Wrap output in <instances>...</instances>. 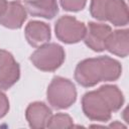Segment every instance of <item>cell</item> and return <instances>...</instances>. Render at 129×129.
I'll return each mask as SVG.
<instances>
[{
	"label": "cell",
	"mask_w": 129,
	"mask_h": 129,
	"mask_svg": "<svg viewBox=\"0 0 129 129\" xmlns=\"http://www.w3.org/2000/svg\"><path fill=\"white\" fill-rule=\"evenodd\" d=\"M61 7L66 11L78 12L85 8L87 0H59Z\"/></svg>",
	"instance_id": "cell-15"
},
{
	"label": "cell",
	"mask_w": 129,
	"mask_h": 129,
	"mask_svg": "<svg viewBox=\"0 0 129 129\" xmlns=\"http://www.w3.org/2000/svg\"><path fill=\"white\" fill-rule=\"evenodd\" d=\"M9 111V100L7 96L0 91V119L3 118Z\"/></svg>",
	"instance_id": "cell-16"
},
{
	"label": "cell",
	"mask_w": 129,
	"mask_h": 129,
	"mask_svg": "<svg viewBox=\"0 0 129 129\" xmlns=\"http://www.w3.org/2000/svg\"><path fill=\"white\" fill-rule=\"evenodd\" d=\"M27 18V11L19 1H10L0 15V24L9 29L20 28Z\"/></svg>",
	"instance_id": "cell-9"
},
{
	"label": "cell",
	"mask_w": 129,
	"mask_h": 129,
	"mask_svg": "<svg viewBox=\"0 0 129 129\" xmlns=\"http://www.w3.org/2000/svg\"><path fill=\"white\" fill-rule=\"evenodd\" d=\"M111 32L112 28L108 24L89 22L84 41L89 48L94 51L100 52L105 50V41Z\"/></svg>",
	"instance_id": "cell-7"
},
{
	"label": "cell",
	"mask_w": 129,
	"mask_h": 129,
	"mask_svg": "<svg viewBox=\"0 0 129 129\" xmlns=\"http://www.w3.org/2000/svg\"><path fill=\"white\" fill-rule=\"evenodd\" d=\"M51 115V110L43 102L30 103L25 111V118L28 125L33 129L45 128Z\"/></svg>",
	"instance_id": "cell-10"
},
{
	"label": "cell",
	"mask_w": 129,
	"mask_h": 129,
	"mask_svg": "<svg viewBox=\"0 0 129 129\" xmlns=\"http://www.w3.org/2000/svg\"><path fill=\"white\" fill-rule=\"evenodd\" d=\"M122 74L121 63L107 55L81 60L75 70V80L85 88L94 87L100 82H113Z\"/></svg>",
	"instance_id": "cell-2"
},
{
	"label": "cell",
	"mask_w": 129,
	"mask_h": 129,
	"mask_svg": "<svg viewBox=\"0 0 129 129\" xmlns=\"http://www.w3.org/2000/svg\"><path fill=\"white\" fill-rule=\"evenodd\" d=\"M66 52L61 45L46 42L33 51L30 55L32 64L42 72H54L64 61Z\"/></svg>",
	"instance_id": "cell-4"
},
{
	"label": "cell",
	"mask_w": 129,
	"mask_h": 129,
	"mask_svg": "<svg viewBox=\"0 0 129 129\" xmlns=\"http://www.w3.org/2000/svg\"><path fill=\"white\" fill-rule=\"evenodd\" d=\"M73 126H74V121L72 117L64 113L51 115L46 125L47 128H71Z\"/></svg>",
	"instance_id": "cell-14"
},
{
	"label": "cell",
	"mask_w": 129,
	"mask_h": 129,
	"mask_svg": "<svg viewBox=\"0 0 129 129\" xmlns=\"http://www.w3.org/2000/svg\"><path fill=\"white\" fill-rule=\"evenodd\" d=\"M7 4H8L7 0H0V15H1V14L4 12V10L6 9Z\"/></svg>",
	"instance_id": "cell-17"
},
{
	"label": "cell",
	"mask_w": 129,
	"mask_h": 129,
	"mask_svg": "<svg viewBox=\"0 0 129 129\" xmlns=\"http://www.w3.org/2000/svg\"><path fill=\"white\" fill-rule=\"evenodd\" d=\"M46 99L53 109H68L77 100L76 86L69 79L58 76L53 77L47 87Z\"/></svg>",
	"instance_id": "cell-3"
},
{
	"label": "cell",
	"mask_w": 129,
	"mask_h": 129,
	"mask_svg": "<svg viewBox=\"0 0 129 129\" xmlns=\"http://www.w3.org/2000/svg\"><path fill=\"white\" fill-rule=\"evenodd\" d=\"M124 104V96L115 85H104L98 90L86 93L82 98L84 114L92 121L107 122L112 113L119 111Z\"/></svg>",
	"instance_id": "cell-1"
},
{
	"label": "cell",
	"mask_w": 129,
	"mask_h": 129,
	"mask_svg": "<svg viewBox=\"0 0 129 129\" xmlns=\"http://www.w3.org/2000/svg\"><path fill=\"white\" fill-rule=\"evenodd\" d=\"M86 30L87 26L84 22L70 15H63L59 17L54 25L56 38L67 44L77 43L84 39Z\"/></svg>",
	"instance_id": "cell-5"
},
{
	"label": "cell",
	"mask_w": 129,
	"mask_h": 129,
	"mask_svg": "<svg viewBox=\"0 0 129 129\" xmlns=\"http://www.w3.org/2000/svg\"><path fill=\"white\" fill-rule=\"evenodd\" d=\"M24 34L27 42L33 47H38L46 43L51 37L49 25L37 20L29 21L26 24Z\"/></svg>",
	"instance_id": "cell-11"
},
{
	"label": "cell",
	"mask_w": 129,
	"mask_h": 129,
	"mask_svg": "<svg viewBox=\"0 0 129 129\" xmlns=\"http://www.w3.org/2000/svg\"><path fill=\"white\" fill-rule=\"evenodd\" d=\"M105 49L115 55L126 57L129 53V30L118 29L111 32L105 41Z\"/></svg>",
	"instance_id": "cell-12"
},
{
	"label": "cell",
	"mask_w": 129,
	"mask_h": 129,
	"mask_svg": "<svg viewBox=\"0 0 129 129\" xmlns=\"http://www.w3.org/2000/svg\"><path fill=\"white\" fill-rule=\"evenodd\" d=\"M103 21H109L115 26H125L129 22L128 6L124 0H107L104 11Z\"/></svg>",
	"instance_id": "cell-8"
},
{
	"label": "cell",
	"mask_w": 129,
	"mask_h": 129,
	"mask_svg": "<svg viewBox=\"0 0 129 129\" xmlns=\"http://www.w3.org/2000/svg\"><path fill=\"white\" fill-rule=\"evenodd\" d=\"M24 7L31 16L45 19H52L58 13L56 0H27Z\"/></svg>",
	"instance_id": "cell-13"
},
{
	"label": "cell",
	"mask_w": 129,
	"mask_h": 129,
	"mask_svg": "<svg viewBox=\"0 0 129 129\" xmlns=\"http://www.w3.org/2000/svg\"><path fill=\"white\" fill-rule=\"evenodd\" d=\"M20 78V67L14 56L5 49H0V90H8Z\"/></svg>",
	"instance_id": "cell-6"
}]
</instances>
